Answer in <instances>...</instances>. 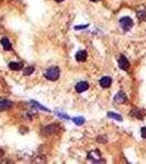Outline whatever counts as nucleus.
Here are the masks:
<instances>
[{
  "label": "nucleus",
  "instance_id": "13",
  "mask_svg": "<svg viewBox=\"0 0 146 164\" xmlns=\"http://www.w3.org/2000/svg\"><path fill=\"white\" fill-rule=\"evenodd\" d=\"M0 43H1V45L4 46V48L6 49V50H11V49H12L11 43L9 42V40L7 38V37H4V38L0 41Z\"/></svg>",
  "mask_w": 146,
  "mask_h": 164
},
{
  "label": "nucleus",
  "instance_id": "18",
  "mask_svg": "<svg viewBox=\"0 0 146 164\" xmlns=\"http://www.w3.org/2000/svg\"><path fill=\"white\" fill-rule=\"evenodd\" d=\"M31 103H32V104H34L35 106H38V108H41V110H43V111H45V112H50L48 110H47V108H46V107H44L43 105H40L38 103H36V102H31Z\"/></svg>",
  "mask_w": 146,
  "mask_h": 164
},
{
  "label": "nucleus",
  "instance_id": "17",
  "mask_svg": "<svg viewBox=\"0 0 146 164\" xmlns=\"http://www.w3.org/2000/svg\"><path fill=\"white\" fill-rule=\"evenodd\" d=\"M34 72V67H26L24 70H23V74L24 76H30Z\"/></svg>",
  "mask_w": 146,
  "mask_h": 164
},
{
  "label": "nucleus",
  "instance_id": "9",
  "mask_svg": "<svg viewBox=\"0 0 146 164\" xmlns=\"http://www.w3.org/2000/svg\"><path fill=\"white\" fill-rule=\"evenodd\" d=\"M99 83H100V86L104 89H107L109 86L112 84V79L110 78V77H102V78L99 80Z\"/></svg>",
  "mask_w": 146,
  "mask_h": 164
},
{
  "label": "nucleus",
  "instance_id": "1",
  "mask_svg": "<svg viewBox=\"0 0 146 164\" xmlns=\"http://www.w3.org/2000/svg\"><path fill=\"white\" fill-rule=\"evenodd\" d=\"M59 74H61V72H59V69L57 67H51V68H48V69L44 72L45 78L51 80V81H56V80H58Z\"/></svg>",
  "mask_w": 146,
  "mask_h": 164
},
{
  "label": "nucleus",
  "instance_id": "6",
  "mask_svg": "<svg viewBox=\"0 0 146 164\" xmlns=\"http://www.w3.org/2000/svg\"><path fill=\"white\" fill-rule=\"evenodd\" d=\"M114 102L117 104H124V103L127 102V96L125 95L124 92H119L115 96H114Z\"/></svg>",
  "mask_w": 146,
  "mask_h": 164
},
{
  "label": "nucleus",
  "instance_id": "23",
  "mask_svg": "<svg viewBox=\"0 0 146 164\" xmlns=\"http://www.w3.org/2000/svg\"><path fill=\"white\" fill-rule=\"evenodd\" d=\"M90 1H93V2H95V1H99V0H90Z\"/></svg>",
  "mask_w": 146,
  "mask_h": 164
},
{
  "label": "nucleus",
  "instance_id": "19",
  "mask_svg": "<svg viewBox=\"0 0 146 164\" xmlns=\"http://www.w3.org/2000/svg\"><path fill=\"white\" fill-rule=\"evenodd\" d=\"M141 132H142V137L144 138V139H146V128L143 127L142 130H141Z\"/></svg>",
  "mask_w": 146,
  "mask_h": 164
},
{
  "label": "nucleus",
  "instance_id": "3",
  "mask_svg": "<svg viewBox=\"0 0 146 164\" xmlns=\"http://www.w3.org/2000/svg\"><path fill=\"white\" fill-rule=\"evenodd\" d=\"M88 160L92 161V162H95V163H101V162H102V158H101L100 151H99V150L90 151L89 154H88Z\"/></svg>",
  "mask_w": 146,
  "mask_h": 164
},
{
  "label": "nucleus",
  "instance_id": "4",
  "mask_svg": "<svg viewBox=\"0 0 146 164\" xmlns=\"http://www.w3.org/2000/svg\"><path fill=\"white\" fill-rule=\"evenodd\" d=\"M119 62L120 69L124 70V71H127L130 69V62L124 55H120V58H119V62Z\"/></svg>",
  "mask_w": 146,
  "mask_h": 164
},
{
  "label": "nucleus",
  "instance_id": "11",
  "mask_svg": "<svg viewBox=\"0 0 146 164\" xmlns=\"http://www.w3.org/2000/svg\"><path fill=\"white\" fill-rule=\"evenodd\" d=\"M131 115L134 116V117H136V118L143 119L144 118V116H145V112L142 111V110H138V108L135 107V108H133V111H132Z\"/></svg>",
  "mask_w": 146,
  "mask_h": 164
},
{
  "label": "nucleus",
  "instance_id": "20",
  "mask_svg": "<svg viewBox=\"0 0 146 164\" xmlns=\"http://www.w3.org/2000/svg\"><path fill=\"white\" fill-rule=\"evenodd\" d=\"M57 115H59V116H61V117H62V118H64V119H69V116H68V115L61 114V113H58V112H57Z\"/></svg>",
  "mask_w": 146,
  "mask_h": 164
},
{
  "label": "nucleus",
  "instance_id": "8",
  "mask_svg": "<svg viewBox=\"0 0 146 164\" xmlns=\"http://www.w3.org/2000/svg\"><path fill=\"white\" fill-rule=\"evenodd\" d=\"M89 89V84H88L87 82H79V83H77L75 86V90L78 92V93H83L85 91H87Z\"/></svg>",
  "mask_w": 146,
  "mask_h": 164
},
{
  "label": "nucleus",
  "instance_id": "21",
  "mask_svg": "<svg viewBox=\"0 0 146 164\" xmlns=\"http://www.w3.org/2000/svg\"><path fill=\"white\" fill-rule=\"evenodd\" d=\"M89 25L86 24V25H80V26H75V30H81V29H86V28H88Z\"/></svg>",
  "mask_w": 146,
  "mask_h": 164
},
{
  "label": "nucleus",
  "instance_id": "14",
  "mask_svg": "<svg viewBox=\"0 0 146 164\" xmlns=\"http://www.w3.org/2000/svg\"><path fill=\"white\" fill-rule=\"evenodd\" d=\"M108 117H110V118H113V119H117V120H119V122H122V120H123V118H122L120 115L115 114V113H113V112H109V113H108Z\"/></svg>",
  "mask_w": 146,
  "mask_h": 164
},
{
  "label": "nucleus",
  "instance_id": "2",
  "mask_svg": "<svg viewBox=\"0 0 146 164\" xmlns=\"http://www.w3.org/2000/svg\"><path fill=\"white\" fill-rule=\"evenodd\" d=\"M133 20L131 18H127V16L126 18H122L121 20H120V26L124 31H130L133 28Z\"/></svg>",
  "mask_w": 146,
  "mask_h": 164
},
{
  "label": "nucleus",
  "instance_id": "12",
  "mask_svg": "<svg viewBox=\"0 0 146 164\" xmlns=\"http://www.w3.org/2000/svg\"><path fill=\"white\" fill-rule=\"evenodd\" d=\"M9 68L11 70H14V71H19V70H21L22 68H23V64L22 62H10L9 64Z\"/></svg>",
  "mask_w": 146,
  "mask_h": 164
},
{
  "label": "nucleus",
  "instance_id": "15",
  "mask_svg": "<svg viewBox=\"0 0 146 164\" xmlns=\"http://www.w3.org/2000/svg\"><path fill=\"white\" fill-rule=\"evenodd\" d=\"M73 122L77 125V126H81L83 123H85V118L83 117H75V118H73Z\"/></svg>",
  "mask_w": 146,
  "mask_h": 164
},
{
  "label": "nucleus",
  "instance_id": "16",
  "mask_svg": "<svg viewBox=\"0 0 146 164\" xmlns=\"http://www.w3.org/2000/svg\"><path fill=\"white\" fill-rule=\"evenodd\" d=\"M137 18L141 21H146V10H142V11H137Z\"/></svg>",
  "mask_w": 146,
  "mask_h": 164
},
{
  "label": "nucleus",
  "instance_id": "22",
  "mask_svg": "<svg viewBox=\"0 0 146 164\" xmlns=\"http://www.w3.org/2000/svg\"><path fill=\"white\" fill-rule=\"evenodd\" d=\"M55 1H56V2H63L64 0H55Z\"/></svg>",
  "mask_w": 146,
  "mask_h": 164
},
{
  "label": "nucleus",
  "instance_id": "10",
  "mask_svg": "<svg viewBox=\"0 0 146 164\" xmlns=\"http://www.w3.org/2000/svg\"><path fill=\"white\" fill-rule=\"evenodd\" d=\"M87 59V52L86 50H79L76 54V60L79 62H83Z\"/></svg>",
  "mask_w": 146,
  "mask_h": 164
},
{
  "label": "nucleus",
  "instance_id": "5",
  "mask_svg": "<svg viewBox=\"0 0 146 164\" xmlns=\"http://www.w3.org/2000/svg\"><path fill=\"white\" fill-rule=\"evenodd\" d=\"M13 103L11 101H9L7 98H0V111H8L12 107Z\"/></svg>",
  "mask_w": 146,
  "mask_h": 164
},
{
  "label": "nucleus",
  "instance_id": "7",
  "mask_svg": "<svg viewBox=\"0 0 146 164\" xmlns=\"http://www.w3.org/2000/svg\"><path fill=\"white\" fill-rule=\"evenodd\" d=\"M56 131H57V124H52V125H50V126H47V127L43 129V135H53Z\"/></svg>",
  "mask_w": 146,
  "mask_h": 164
}]
</instances>
